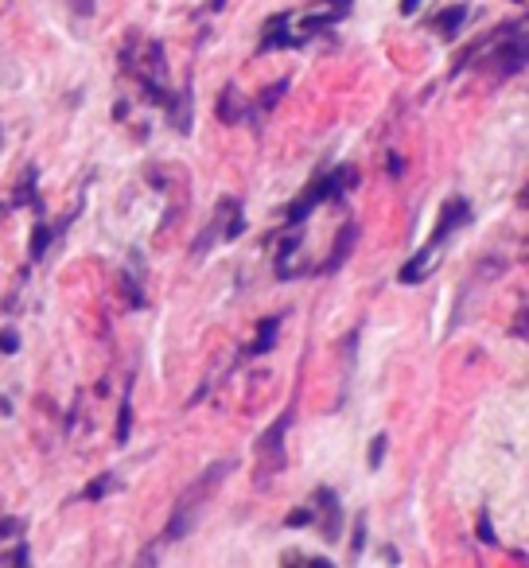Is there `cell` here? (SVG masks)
I'll list each match as a JSON object with an SVG mask.
<instances>
[{"label":"cell","instance_id":"6da1fadb","mask_svg":"<svg viewBox=\"0 0 529 568\" xmlns=\"http://www.w3.org/2000/svg\"><path fill=\"white\" fill-rule=\"evenodd\" d=\"M238 467V460L230 456V460H218L211 463L183 495L176 498V506H172V518H168V526H164V533H160V545H179L187 533L199 526V518H203V510H207V502L214 498V491L222 487V479L230 475Z\"/></svg>","mask_w":529,"mask_h":568},{"label":"cell","instance_id":"7a4b0ae2","mask_svg":"<svg viewBox=\"0 0 529 568\" xmlns=\"http://www.w3.org/2000/svg\"><path fill=\"white\" fill-rule=\"evenodd\" d=\"M463 226H471V203H467L463 195H452V199L444 203V211H440V222H436L432 238H428V242H424V246L405 261V265H401L397 281L401 284L428 281V273H432V265H436V249L444 246V242H452Z\"/></svg>","mask_w":529,"mask_h":568},{"label":"cell","instance_id":"3957f363","mask_svg":"<svg viewBox=\"0 0 529 568\" xmlns=\"http://www.w3.org/2000/svg\"><path fill=\"white\" fill-rule=\"evenodd\" d=\"M351 187H358V172H354L351 164H339V168H331V172H323L316 176L292 203H288V211H284V226H304L316 207L323 203H331V199H343Z\"/></svg>","mask_w":529,"mask_h":568},{"label":"cell","instance_id":"277c9868","mask_svg":"<svg viewBox=\"0 0 529 568\" xmlns=\"http://www.w3.org/2000/svg\"><path fill=\"white\" fill-rule=\"evenodd\" d=\"M242 230H246L242 199L222 195V199H218V207H214V218L207 222V230L191 242V257H195V261H203L218 242H234V238H242Z\"/></svg>","mask_w":529,"mask_h":568},{"label":"cell","instance_id":"5b68a950","mask_svg":"<svg viewBox=\"0 0 529 568\" xmlns=\"http://www.w3.org/2000/svg\"><path fill=\"white\" fill-rule=\"evenodd\" d=\"M292 421H296V405H288L281 417L261 432V440H257V483H269L288 460L284 456V432L292 428Z\"/></svg>","mask_w":529,"mask_h":568},{"label":"cell","instance_id":"8992f818","mask_svg":"<svg viewBox=\"0 0 529 568\" xmlns=\"http://www.w3.org/2000/svg\"><path fill=\"white\" fill-rule=\"evenodd\" d=\"M510 39H494V55H491V67L498 71V78H514V74L526 71V24L518 20L514 28H506Z\"/></svg>","mask_w":529,"mask_h":568},{"label":"cell","instance_id":"52a82bcc","mask_svg":"<svg viewBox=\"0 0 529 568\" xmlns=\"http://www.w3.org/2000/svg\"><path fill=\"white\" fill-rule=\"evenodd\" d=\"M312 526L331 545L343 537V502H339V495L331 487H316V495H312Z\"/></svg>","mask_w":529,"mask_h":568},{"label":"cell","instance_id":"ba28073f","mask_svg":"<svg viewBox=\"0 0 529 568\" xmlns=\"http://www.w3.org/2000/svg\"><path fill=\"white\" fill-rule=\"evenodd\" d=\"M288 47H304V39L292 28V12H277V16H269L265 32L257 39V55H273V51H288Z\"/></svg>","mask_w":529,"mask_h":568},{"label":"cell","instance_id":"9c48e42d","mask_svg":"<svg viewBox=\"0 0 529 568\" xmlns=\"http://www.w3.org/2000/svg\"><path fill=\"white\" fill-rule=\"evenodd\" d=\"M358 234H362V230H358V222H354V218L351 222H343V226H339V234H335V246H331L327 261L319 265L316 273H339V269L351 261L354 246H358Z\"/></svg>","mask_w":529,"mask_h":568},{"label":"cell","instance_id":"30bf717a","mask_svg":"<svg viewBox=\"0 0 529 568\" xmlns=\"http://www.w3.org/2000/svg\"><path fill=\"white\" fill-rule=\"evenodd\" d=\"M246 117H249V102H242L238 86H226L222 98H218V121H222V125H238V121H246Z\"/></svg>","mask_w":529,"mask_h":568},{"label":"cell","instance_id":"8fae6325","mask_svg":"<svg viewBox=\"0 0 529 568\" xmlns=\"http://www.w3.org/2000/svg\"><path fill=\"white\" fill-rule=\"evenodd\" d=\"M277 331H281V316H269V320H261L257 327V339L246 347V358H261L269 355L273 347H277Z\"/></svg>","mask_w":529,"mask_h":568},{"label":"cell","instance_id":"7c38bea8","mask_svg":"<svg viewBox=\"0 0 529 568\" xmlns=\"http://www.w3.org/2000/svg\"><path fill=\"white\" fill-rule=\"evenodd\" d=\"M467 16H471V8H467V4H452L448 12H440V16L432 20V28H436V32H440L444 39H456L459 28L467 24Z\"/></svg>","mask_w":529,"mask_h":568},{"label":"cell","instance_id":"4fadbf2b","mask_svg":"<svg viewBox=\"0 0 529 568\" xmlns=\"http://www.w3.org/2000/svg\"><path fill=\"white\" fill-rule=\"evenodd\" d=\"M113 491H121V479H117L113 471H102V475H94V483L78 495V502H102V498L113 495Z\"/></svg>","mask_w":529,"mask_h":568},{"label":"cell","instance_id":"5bb4252c","mask_svg":"<svg viewBox=\"0 0 529 568\" xmlns=\"http://www.w3.org/2000/svg\"><path fill=\"white\" fill-rule=\"evenodd\" d=\"M288 86H292V82H288V78H281V82H273V86H269L265 94H257V98L249 102V117H261V113H269V109L277 106L284 94H288Z\"/></svg>","mask_w":529,"mask_h":568},{"label":"cell","instance_id":"9a60e30c","mask_svg":"<svg viewBox=\"0 0 529 568\" xmlns=\"http://www.w3.org/2000/svg\"><path fill=\"white\" fill-rule=\"evenodd\" d=\"M51 238H55V230H51L47 222H39L36 230H32V246H28V257H32V261H43V257H47V249H51Z\"/></svg>","mask_w":529,"mask_h":568},{"label":"cell","instance_id":"2e32d148","mask_svg":"<svg viewBox=\"0 0 529 568\" xmlns=\"http://www.w3.org/2000/svg\"><path fill=\"white\" fill-rule=\"evenodd\" d=\"M129 432H133V390H125V397H121V417H117V444H129Z\"/></svg>","mask_w":529,"mask_h":568},{"label":"cell","instance_id":"e0dca14e","mask_svg":"<svg viewBox=\"0 0 529 568\" xmlns=\"http://www.w3.org/2000/svg\"><path fill=\"white\" fill-rule=\"evenodd\" d=\"M36 179H39V172H36V168H28V176H24V187H20L16 195H12V207H39Z\"/></svg>","mask_w":529,"mask_h":568},{"label":"cell","instance_id":"ac0fdd59","mask_svg":"<svg viewBox=\"0 0 529 568\" xmlns=\"http://www.w3.org/2000/svg\"><path fill=\"white\" fill-rule=\"evenodd\" d=\"M386 452H389V436L386 432H378V436H374V440H370V471H378V467H382V460H386Z\"/></svg>","mask_w":529,"mask_h":568},{"label":"cell","instance_id":"d6986e66","mask_svg":"<svg viewBox=\"0 0 529 568\" xmlns=\"http://www.w3.org/2000/svg\"><path fill=\"white\" fill-rule=\"evenodd\" d=\"M479 541H483V545H491V549H498V533H494L491 510H487V506L479 510Z\"/></svg>","mask_w":529,"mask_h":568},{"label":"cell","instance_id":"ffe728a7","mask_svg":"<svg viewBox=\"0 0 529 568\" xmlns=\"http://www.w3.org/2000/svg\"><path fill=\"white\" fill-rule=\"evenodd\" d=\"M20 533H24V518H12V514L0 518V541H20Z\"/></svg>","mask_w":529,"mask_h":568},{"label":"cell","instance_id":"44dd1931","mask_svg":"<svg viewBox=\"0 0 529 568\" xmlns=\"http://www.w3.org/2000/svg\"><path fill=\"white\" fill-rule=\"evenodd\" d=\"M284 526H288V530H300V526H312V506H300V510H292V514L284 518Z\"/></svg>","mask_w":529,"mask_h":568},{"label":"cell","instance_id":"7402d4cb","mask_svg":"<svg viewBox=\"0 0 529 568\" xmlns=\"http://www.w3.org/2000/svg\"><path fill=\"white\" fill-rule=\"evenodd\" d=\"M20 351V335L12 327H0V355H16Z\"/></svg>","mask_w":529,"mask_h":568},{"label":"cell","instance_id":"603a6c76","mask_svg":"<svg viewBox=\"0 0 529 568\" xmlns=\"http://www.w3.org/2000/svg\"><path fill=\"white\" fill-rule=\"evenodd\" d=\"M8 565H32V553H28V545H24V537L16 541V549H8V557H4Z\"/></svg>","mask_w":529,"mask_h":568},{"label":"cell","instance_id":"cb8c5ba5","mask_svg":"<svg viewBox=\"0 0 529 568\" xmlns=\"http://www.w3.org/2000/svg\"><path fill=\"white\" fill-rule=\"evenodd\" d=\"M323 4H331V12H339L343 20H347V16L354 12V0H323Z\"/></svg>","mask_w":529,"mask_h":568},{"label":"cell","instance_id":"d4e9b609","mask_svg":"<svg viewBox=\"0 0 529 568\" xmlns=\"http://www.w3.org/2000/svg\"><path fill=\"white\" fill-rule=\"evenodd\" d=\"M71 4H78V8H74L78 16H94V0H71Z\"/></svg>","mask_w":529,"mask_h":568},{"label":"cell","instance_id":"484cf974","mask_svg":"<svg viewBox=\"0 0 529 568\" xmlns=\"http://www.w3.org/2000/svg\"><path fill=\"white\" fill-rule=\"evenodd\" d=\"M421 4H424V0H401V16H413Z\"/></svg>","mask_w":529,"mask_h":568},{"label":"cell","instance_id":"4316f807","mask_svg":"<svg viewBox=\"0 0 529 568\" xmlns=\"http://www.w3.org/2000/svg\"><path fill=\"white\" fill-rule=\"evenodd\" d=\"M514 335H518V339H526V308L518 312V323H514Z\"/></svg>","mask_w":529,"mask_h":568},{"label":"cell","instance_id":"83f0119b","mask_svg":"<svg viewBox=\"0 0 529 568\" xmlns=\"http://www.w3.org/2000/svg\"><path fill=\"white\" fill-rule=\"evenodd\" d=\"M389 172H393V176H401V172H405V164H401V156H389Z\"/></svg>","mask_w":529,"mask_h":568},{"label":"cell","instance_id":"f1b7e54d","mask_svg":"<svg viewBox=\"0 0 529 568\" xmlns=\"http://www.w3.org/2000/svg\"><path fill=\"white\" fill-rule=\"evenodd\" d=\"M222 4H226V0H211V12H218V8H222Z\"/></svg>","mask_w":529,"mask_h":568}]
</instances>
